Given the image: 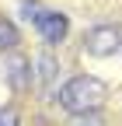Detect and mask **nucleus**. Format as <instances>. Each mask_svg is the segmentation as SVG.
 Returning <instances> with one entry per match:
<instances>
[{
    "mask_svg": "<svg viewBox=\"0 0 122 126\" xmlns=\"http://www.w3.org/2000/svg\"><path fill=\"white\" fill-rule=\"evenodd\" d=\"M108 98V88L101 84V77L94 74H77L59 88V105L70 116H98V109Z\"/></svg>",
    "mask_w": 122,
    "mask_h": 126,
    "instance_id": "1",
    "label": "nucleus"
},
{
    "mask_svg": "<svg viewBox=\"0 0 122 126\" xmlns=\"http://www.w3.org/2000/svg\"><path fill=\"white\" fill-rule=\"evenodd\" d=\"M119 46H122V32H119L115 25H98V28H91L87 39H84V49L94 56V60H108V56H115Z\"/></svg>",
    "mask_w": 122,
    "mask_h": 126,
    "instance_id": "2",
    "label": "nucleus"
},
{
    "mask_svg": "<svg viewBox=\"0 0 122 126\" xmlns=\"http://www.w3.org/2000/svg\"><path fill=\"white\" fill-rule=\"evenodd\" d=\"M35 28H38V35H42V42H49V46H59L66 39V32H70V21L63 18L59 11H38V18H35Z\"/></svg>",
    "mask_w": 122,
    "mask_h": 126,
    "instance_id": "3",
    "label": "nucleus"
},
{
    "mask_svg": "<svg viewBox=\"0 0 122 126\" xmlns=\"http://www.w3.org/2000/svg\"><path fill=\"white\" fill-rule=\"evenodd\" d=\"M32 60L28 56H18V53H11L4 60V81L11 84V91H24L28 84H32Z\"/></svg>",
    "mask_w": 122,
    "mask_h": 126,
    "instance_id": "4",
    "label": "nucleus"
},
{
    "mask_svg": "<svg viewBox=\"0 0 122 126\" xmlns=\"http://www.w3.org/2000/svg\"><path fill=\"white\" fill-rule=\"evenodd\" d=\"M32 63H35L32 70H35V77H38L42 84H52V81H56V56H52L49 49L35 53V60H32Z\"/></svg>",
    "mask_w": 122,
    "mask_h": 126,
    "instance_id": "5",
    "label": "nucleus"
},
{
    "mask_svg": "<svg viewBox=\"0 0 122 126\" xmlns=\"http://www.w3.org/2000/svg\"><path fill=\"white\" fill-rule=\"evenodd\" d=\"M18 42H21V32L14 28L11 18H4V14H0V53H4V49H14Z\"/></svg>",
    "mask_w": 122,
    "mask_h": 126,
    "instance_id": "6",
    "label": "nucleus"
},
{
    "mask_svg": "<svg viewBox=\"0 0 122 126\" xmlns=\"http://www.w3.org/2000/svg\"><path fill=\"white\" fill-rule=\"evenodd\" d=\"M0 126H21L18 109H14V105H4V109H0Z\"/></svg>",
    "mask_w": 122,
    "mask_h": 126,
    "instance_id": "7",
    "label": "nucleus"
},
{
    "mask_svg": "<svg viewBox=\"0 0 122 126\" xmlns=\"http://www.w3.org/2000/svg\"><path fill=\"white\" fill-rule=\"evenodd\" d=\"M66 126H101V119L98 116H70Z\"/></svg>",
    "mask_w": 122,
    "mask_h": 126,
    "instance_id": "8",
    "label": "nucleus"
}]
</instances>
